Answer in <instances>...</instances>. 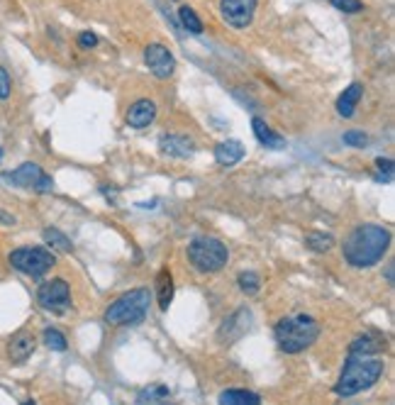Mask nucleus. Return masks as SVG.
<instances>
[{"instance_id": "28", "label": "nucleus", "mask_w": 395, "mask_h": 405, "mask_svg": "<svg viewBox=\"0 0 395 405\" xmlns=\"http://www.w3.org/2000/svg\"><path fill=\"white\" fill-rule=\"evenodd\" d=\"M344 144H351V147H369V137L359 130H351V132H344Z\"/></svg>"}, {"instance_id": "34", "label": "nucleus", "mask_w": 395, "mask_h": 405, "mask_svg": "<svg viewBox=\"0 0 395 405\" xmlns=\"http://www.w3.org/2000/svg\"><path fill=\"white\" fill-rule=\"evenodd\" d=\"M0 159H3V147H0Z\"/></svg>"}, {"instance_id": "2", "label": "nucleus", "mask_w": 395, "mask_h": 405, "mask_svg": "<svg viewBox=\"0 0 395 405\" xmlns=\"http://www.w3.org/2000/svg\"><path fill=\"white\" fill-rule=\"evenodd\" d=\"M383 369L385 364L383 359H378V354H351L349 352V359L344 361L339 381L335 383V393L342 398L361 393L383 376Z\"/></svg>"}, {"instance_id": "27", "label": "nucleus", "mask_w": 395, "mask_h": 405, "mask_svg": "<svg viewBox=\"0 0 395 405\" xmlns=\"http://www.w3.org/2000/svg\"><path fill=\"white\" fill-rule=\"evenodd\" d=\"M376 169H378V181L383 183L393 181V161L390 159H376Z\"/></svg>"}, {"instance_id": "18", "label": "nucleus", "mask_w": 395, "mask_h": 405, "mask_svg": "<svg viewBox=\"0 0 395 405\" xmlns=\"http://www.w3.org/2000/svg\"><path fill=\"white\" fill-rule=\"evenodd\" d=\"M156 298H159L161 311H169L171 300H174V276L169 269H161L156 274Z\"/></svg>"}, {"instance_id": "19", "label": "nucleus", "mask_w": 395, "mask_h": 405, "mask_svg": "<svg viewBox=\"0 0 395 405\" xmlns=\"http://www.w3.org/2000/svg\"><path fill=\"white\" fill-rule=\"evenodd\" d=\"M220 405H261V398L254 390L246 388H230L220 393Z\"/></svg>"}, {"instance_id": "12", "label": "nucleus", "mask_w": 395, "mask_h": 405, "mask_svg": "<svg viewBox=\"0 0 395 405\" xmlns=\"http://www.w3.org/2000/svg\"><path fill=\"white\" fill-rule=\"evenodd\" d=\"M37 342H35V335L27 330H20L15 337L10 340V347H8V354H10V359L15 361V364H22V361H27L32 356V352H35Z\"/></svg>"}, {"instance_id": "26", "label": "nucleus", "mask_w": 395, "mask_h": 405, "mask_svg": "<svg viewBox=\"0 0 395 405\" xmlns=\"http://www.w3.org/2000/svg\"><path fill=\"white\" fill-rule=\"evenodd\" d=\"M332 8H337V10L342 13H361L364 10V3L361 0H330Z\"/></svg>"}, {"instance_id": "20", "label": "nucleus", "mask_w": 395, "mask_h": 405, "mask_svg": "<svg viewBox=\"0 0 395 405\" xmlns=\"http://www.w3.org/2000/svg\"><path fill=\"white\" fill-rule=\"evenodd\" d=\"M380 349H383V342H378L376 337H369V335L356 337V340L349 345L351 354H378Z\"/></svg>"}, {"instance_id": "8", "label": "nucleus", "mask_w": 395, "mask_h": 405, "mask_svg": "<svg viewBox=\"0 0 395 405\" xmlns=\"http://www.w3.org/2000/svg\"><path fill=\"white\" fill-rule=\"evenodd\" d=\"M37 300L44 311H51L56 315L69 311L71 306V288L64 279H51L44 281V283L37 288Z\"/></svg>"}, {"instance_id": "31", "label": "nucleus", "mask_w": 395, "mask_h": 405, "mask_svg": "<svg viewBox=\"0 0 395 405\" xmlns=\"http://www.w3.org/2000/svg\"><path fill=\"white\" fill-rule=\"evenodd\" d=\"M0 222H3V225H15V217L8 215V213H0Z\"/></svg>"}, {"instance_id": "7", "label": "nucleus", "mask_w": 395, "mask_h": 405, "mask_svg": "<svg viewBox=\"0 0 395 405\" xmlns=\"http://www.w3.org/2000/svg\"><path fill=\"white\" fill-rule=\"evenodd\" d=\"M3 179L10 181L17 188H32V190H37V193H49V190L54 188L51 176H47L44 171L37 164H32V161H25V164L17 166L15 171H6Z\"/></svg>"}, {"instance_id": "29", "label": "nucleus", "mask_w": 395, "mask_h": 405, "mask_svg": "<svg viewBox=\"0 0 395 405\" xmlns=\"http://www.w3.org/2000/svg\"><path fill=\"white\" fill-rule=\"evenodd\" d=\"M8 98H10V76L0 66V100H8Z\"/></svg>"}, {"instance_id": "15", "label": "nucleus", "mask_w": 395, "mask_h": 405, "mask_svg": "<svg viewBox=\"0 0 395 405\" xmlns=\"http://www.w3.org/2000/svg\"><path fill=\"white\" fill-rule=\"evenodd\" d=\"M361 95H364V85L351 83L349 88L339 95V100H337V113H339L342 117H351L356 110V106H359Z\"/></svg>"}, {"instance_id": "9", "label": "nucleus", "mask_w": 395, "mask_h": 405, "mask_svg": "<svg viewBox=\"0 0 395 405\" xmlns=\"http://www.w3.org/2000/svg\"><path fill=\"white\" fill-rule=\"evenodd\" d=\"M220 10L227 25L235 30H244L254 20L256 0H220Z\"/></svg>"}, {"instance_id": "22", "label": "nucleus", "mask_w": 395, "mask_h": 405, "mask_svg": "<svg viewBox=\"0 0 395 405\" xmlns=\"http://www.w3.org/2000/svg\"><path fill=\"white\" fill-rule=\"evenodd\" d=\"M42 237H44L47 245L54 247V249L66 251V254H69V251H74V245L69 242V237L61 235V232H59V230H54V227H47V230L42 232Z\"/></svg>"}, {"instance_id": "33", "label": "nucleus", "mask_w": 395, "mask_h": 405, "mask_svg": "<svg viewBox=\"0 0 395 405\" xmlns=\"http://www.w3.org/2000/svg\"><path fill=\"white\" fill-rule=\"evenodd\" d=\"M25 405H37V403H35V400H27V403H25Z\"/></svg>"}, {"instance_id": "1", "label": "nucleus", "mask_w": 395, "mask_h": 405, "mask_svg": "<svg viewBox=\"0 0 395 405\" xmlns=\"http://www.w3.org/2000/svg\"><path fill=\"white\" fill-rule=\"evenodd\" d=\"M390 247V232L380 225H361L344 240V259L356 269L378 264Z\"/></svg>"}, {"instance_id": "17", "label": "nucleus", "mask_w": 395, "mask_h": 405, "mask_svg": "<svg viewBox=\"0 0 395 405\" xmlns=\"http://www.w3.org/2000/svg\"><path fill=\"white\" fill-rule=\"evenodd\" d=\"M251 130H254L256 140H259L264 147H269V149H283V147H285L283 137L276 135V132L271 130V127L266 125V122L261 120V117H254V120H251Z\"/></svg>"}, {"instance_id": "16", "label": "nucleus", "mask_w": 395, "mask_h": 405, "mask_svg": "<svg viewBox=\"0 0 395 405\" xmlns=\"http://www.w3.org/2000/svg\"><path fill=\"white\" fill-rule=\"evenodd\" d=\"M137 405H171V390L161 383H151L140 390Z\"/></svg>"}, {"instance_id": "21", "label": "nucleus", "mask_w": 395, "mask_h": 405, "mask_svg": "<svg viewBox=\"0 0 395 405\" xmlns=\"http://www.w3.org/2000/svg\"><path fill=\"white\" fill-rule=\"evenodd\" d=\"M305 245L308 249L317 251V254H325V251H330L335 247V237L327 235V232H308Z\"/></svg>"}, {"instance_id": "32", "label": "nucleus", "mask_w": 395, "mask_h": 405, "mask_svg": "<svg viewBox=\"0 0 395 405\" xmlns=\"http://www.w3.org/2000/svg\"><path fill=\"white\" fill-rule=\"evenodd\" d=\"M385 279H388V283H393V261H390L388 269H385Z\"/></svg>"}, {"instance_id": "13", "label": "nucleus", "mask_w": 395, "mask_h": 405, "mask_svg": "<svg viewBox=\"0 0 395 405\" xmlns=\"http://www.w3.org/2000/svg\"><path fill=\"white\" fill-rule=\"evenodd\" d=\"M159 144H161V151L174 156V159H188L193 154V142L183 135H161Z\"/></svg>"}, {"instance_id": "23", "label": "nucleus", "mask_w": 395, "mask_h": 405, "mask_svg": "<svg viewBox=\"0 0 395 405\" xmlns=\"http://www.w3.org/2000/svg\"><path fill=\"white\" fill-rule=\"evenodd\" d=\"M178 20H180V25L188 32H193V35H201L203 32V22H201V17L195 15L193 8H188V6L178 8Z\"/></svg>"}, {"instance_id": "25", "label": "nucleus", "mask_w": 395, "mask_h": 405, "mask_svg": "<svg viewBox=\"0 0 395 405\" xmlns=\"http://www.w3.org/2000/svg\"><path fill=\"white\" fill-rule=\"evenodd\" d=\"M239 288L244 290L246 295H254V293H259V288H261V281H259V274H254V271H242L239 274Z\"/></svg>"}, {"instance_id": "3", "label": "nucleus", "mask_w": 395, "mask_h": 405, "mask_svg": "<svg viewBox=\"0 0 395 405\" xmlns=\"http://www.w3.org/2000/svg\"><path fill=\"white\" fill-rule=\"evenodd\" d=\"M276 345L280 347V352L285 354H298L305 352L308 347L315 345V340L320 337V325L315 322V317L310 315H295V317H283L274 330Z\"/></svg>"}, {"instance_id": "10", "label": "nucleus", "mask_w": 395, "mask_h": 405, "mask_svg": "<svg viewBox=\"0 0 395 405\" xmlns=\"http://www.w3.org/2000/svg\"><path fill=\"white\" fill-rule=\"evenodd\" d=\"M144 64L149 66V71L156 76V78H169L176 69V59L164 44L154 42L144 49Z\"/></svg>"}, {"instance_id": "4", "label": "nucleus", "mask_w": 395, "mask_h": 405, "mask_svg": "<svg viewBox=\"0 0 395 405\" xmlns=\"http://www.w3.org/2000/svg\"><path fill=\"white\" fill-rule=\"evenodd\" d=\"M151 293L146 288H135L130 293L120 295V298L112 303L106 311V322L117 327H135L142 325L146 320V313H149Z\"/></svg>"}, {"instance_id": "5", "label": "nucleus", "mask_w": 395, "mask_h": 405, "mask_svg": "<svg viewBox=\"0 0 395 405\" xmlns=\"http://www.w3.org/2000/svg\"><path fill=\"white\" fill-rule=\"evenodd\" d=\"M188 259L203 274H215L230 259V251L215 237H198L188 245Z\"/></svg>"}, {"instance_id": "14", "label": "nucleus", "mask_w": 395, "mask_h": 405, "mask_svg": "<svg viewBox=\"0 0 395 405\" xmlns=\"http://www.w3.org/2000/svg\"><path fill=\"white\" fill-rule=\"evenodd\" d=\"M244 156V144L239 140H225L215 147V159L222 166H235Z\"/></svg>"}, {"instance_id": "6", "label": "nucleus", "mask_w": 395, "mask_h": 405, "mask_svg": "<svg viewBox=\"0 0 395 405\" xmlns=\"http://www.w3.org/2000/svg\"><path fill=\"white\" fill-rule=\"evenodd\" d=\"M10 264L12 269L22 271L32 279H42L56 264V259L44 247H20V249L10 251Z\"/></svg>"}, {"instance_id": "24", "label": "nucleus", "mask_w": 395, "mask_h": 405, "mask_svg": "<svg viewBox=\"0 0 395 405\" xmlns=\"http://www.w3.org/2000/svg\"><path fill=\"white\" fill-rule=\"evenodd\" d=\"M44 345L49 347L51 352H66V347H69V342H66L64 332L56 330V327H47L44 330Z\"/></svg>"}, {"instance_id": "11", "label": "nucleus", "mask_w": 395, "mask_h": 405, "mask_svg": "<svg viewBox=\"0 0 395 405\" xmlns=\"http://www.w3.org/2000/svg\"><path fill=\"white\" fill-rule=\"evenodd\" d=\"M154 117H156V103L149 98H142L127 113V125L135 127V130H144V127H149L154 122Z\"/></svg>"}, {"instance_id": "30", "label": "nucleus", "mask_w": 395, "mask_h": 405, "mask_svg": "<svg viewBox=\"0 0 395 405\" xmlns=\"http://www.w3.org/2000/svg\"><path fill=\"white\" fill-rule=\"evenodd\" d=\"M95 44H98V37H95L93 32H81V35H78V47H81V49H93Z\"/></svg>"}]
</instances>
